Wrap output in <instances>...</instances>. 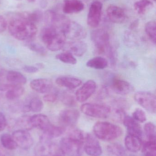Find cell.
Wrapping results in <instances>:
<instances>
[{
  "label": "cell",
  "mask_w": 156,
  "mask_h": 156,
  "mask_svg": "<svg viewBox=\"0 0 156 156\" xmlns=\"http://www.w3.org/2000/svg\"><path fill=\"white\" fill-rule=\"evenodd\" d=\"M8 30L12 36L20 41L30 40L34 37L37 32L35 24L18 14L11 20Z\"/></svg>",
  "instance_id": "obj_1"
},
{
  "label": "cell",
  "mask_w": 156,
  "mask_h": 156,
  "mask_svg": "<svg viewBox=\"0 0 156 156\" xmlns=\"http://www.w3.org/2000/svg\"><path fill=\"white\" fill-rule=\"evenodd\" d=\"M91 38L96 48L97 52L105 55L114 65L116 61L115 52L111 43L110 36L106 30L98 29L93 30L91 34Z\"/></svg>",
  "instance_id": "obj_2"
},
{
  "label": "cell",
  "mask_w": 156,
  "mask_h": 156,
  "mask_svg": "<svg viewBox=\"0 0 156 156\" xmlns=\"http://www.w3.org/2000/svg\"><path fill=\"white\" fill-rule=\"evenodd\" d=\"M41 37L47 48L51 51H57L62 49L67 39L61 30L49 25L42 30Z\"/></svg>",
  "instance_id": "obj_3"
},
{
  "label": "cell",
  "mask_w": 156,
  "mask_h": 156,
  "mask_svg": "<svg viewBox=\"0 0 156 156\" xmlns=\"http://www.w3.org/2000/svg\"><path fill=\"white\" fill-rule=\"evenodd\" d=\"M93 133L97 138L105 141H111L121 136L122 129L121 127L108 122L96 123L93 127Z\"/></svg>",
  "instance_id": "obj_4"
},
{
  "label": "cell",
  "mask_w": 156,
  "mask_h": 156,
  "mask_svg": "<svg viewBox=\"0 0 156 156\" xmlns=\"http://www.w3.org/2000/svg\"><path fill=\"white\" fill-rule=\"evenodd\" d=\"M66 38L73 41L81 40L85 38L87 32L81 25L74 21L68 20L61 29Z\"/></svg>",
  "instance_id": "obj_5"
},
{
  "label": "cell",
  "mask_w": 156,
  "mask_h": 156,
  "mask_svg": "<svg viewBox=\"0 0 156 156\" xmlns=\"http://www.w3.org/2000/svg\"><path fill=\"white\" fill-rule=\"evenodd\" d=\"M81 110L86 115L94 118H106L111 114V109L109 106L99 104H84L82 105Z\"/></svg>",
  "instance_id": "obj_6"
},
{
  "label": "cell",
  "mask_w": 156,
  "mask_h": 156,
  "mask_svg": "<svg viewBox=\"0 0 156 156\" xmlns=\"http://www.w3.org/2000/svg\"><path fill=\"white\" fill-rule=\"evenodd\" d=\"M35 154L36 156H65L60 146L41 137L36 148Z\"/></svg>",
  "instance_id": "obj_7"
},
{
  "label": "cell",
  "mask_w": 156,
  "mask_h": 156,
  "mask_svg": "<svg viewBox=\"0 0 156 156\" xmlns=\"http://www.w3.org/2000/svg\"><path fill=\"white\" fill-rule=\"evenodd\" d=\"M29 123L31 128H36L41 130L43 132L42 135L46 137L52 134L55 127L46 115L41 114L29 117Z\"/></svg>",
  "instance_id": "obj_8"
},
{
  "label": "cell",
  "mask_w": 156,
  "mask_h": 156,
  "mask_svg": "<svg viewBox=\"0 0 156 156\" xmlns=\"http://www.w3.org/2000/svg\"><path fill=\"white\" fill-rule=\"evenodd\" d=\"M60 147L65 155L69 156H80L84 151L82 142L67 136L61 139Z\"/></svg>",
  "instance_id": "obj_9"
},
{
  "label": "cell",
  "mask_w": 156,
  "mask_h": 156,
  "mask_svg": "<svg viewBox=\"0 0 156 156\" xmlns=\"http://www.w3.org/2000/svg\"><path fill=\"white\" fill-rule=\"evenodd\" d=\"M136 101L147 112L155 113L156 99L155 95L147 91L137 92L134 95Z\"/></svg>",
  "instance_id": "obj_10"
},
{
  "label": "cell",
  "mask_w": 156,
  "mask_h": 156,
  "mask_svg": "<svg viewBox=\"0 0 156 156\" xmlns=\"http://www.w3.org/2000/svg\"><path fill=\"white\" fill-rule=\"evenodd\" d=\"M103 4L100 1L95 0L91 4L89 8L87 23L88 25L92 28L99 26L101 20Z\"/></svg>",
  "instance_id": "obj_11"
},
{
  "label": "cell",
  "mask_w": 156,
  "mask_h": 156,
  "mask_svg": "<svg viewBox=\"0 0 156 156\" xmlns=\"http://www.w3.org/2000/svg\"><path fill=\"white\" fill-rule=\"evenodd\" d=\"M17 147L22 149H27L31 148L34 144V139L29 132L24 129L16 130L12 135Z\"/></svg>",
  "instance_id": "obj_12"
},
{
  "label": "cell",
  "mask_w": 156,
  "mask_h": 156,
  "mask_svg": "<svg viewBox=\"0 0 156 156\" xmlns=\"http://www.w3.org/2000/svg\"><path fill=\"white\" fill-rule=\"evenodd\" d=\"M83 150L90 156H100L102 154V149L96 137L86 134L83 142Z\"/></svg>",
  "instance_id": "obj_13"
},
{
  "label": "cell",
  "mask_w": 156,
  "mask_h": 156,
  "mask_svg": "<svg viewBox=\"0 0 156 156\" xmlns=\"http://www.w3.org/2000/svg\"><path fill=\"white\" fill-rule=\"evenodd\" d=\"M97 88L96 83L92 80L85 82L76 93V100L80 102H83L90 98L95 93Z\"/></svg>",
  "instance_id": "obj_14"
},
{
  "label": "cell",
  "mask_w": 156,
  "mask_h": 156,
  "mask_svg": "<svg viewBox=\"0 0 156 156\" xmlns=\"http://www.w3.org/2000/svg\"><path fill=\"white\" fill-rule=\"evenodd\" d=\"M79 116V112L78 110L67 109L60 112L59 121L64 126L73 127L78 122Z\"/></svg>",
  "instance_id": "obj_15"
},
{
  "label": "cell",
  "mask_w": 156,
  "mask_h": 156,
  "mask_svg": "<svg viewBox=\"0 0 156 156\" xmlns=\"http://www.w3.org/2000/svg\"><path fill=\"white\" fill-rule=\"evenodd\" d=\"M111 88L115 93L121 95L129 94L134 90L133 87L130 83L117 78L112 79Z\"/></svg>",
  "instance_id": "obj_16"
},
{
  "label": "cell",
  "mask_w": 156,
  "mask_h": 156,
  "mask_svg": "<svg viewBox=\"0 0 156 156\" xmlns=\"http://www.w3.org/2000/svg\"><path fill=\"white\" fill-rule=\"evenodd\" d=\"M106 13L110 21L115 23H122L126 19V15L123 9L114 5L107 7Z\"/></svg>",
  "instance_id": "obj_17"
},
{
  "label": "cell",
  "mask_w": 156,
  "mask_h": 156,
  "mask_svg": "<svg viewBox=\"0 0 156 156\" xmlns=\"http://www.w3.org/2000/svg\"><path fill=\"white\" fill-rule=\"evenodd\" d=\"M45 19L49 26L54 27L61 30L63 25L69 20L65 16L48 10L45 13Z\"/></svg>",
  "instance_id": "obj_18"
},
{
  "label": "cell",
  "mask_w": 156,
  "mask_h": 156,
  "mask_svg": "<svg viewBox=\"0 0 156 156\" xmlns=\"http://www.w3.org/2000/svg\"><path fill=\"white\" fill-rule=\"evenodd\" d=\"M87 44L83 41L77 40L66 43L63 47L64 51L71 53L78 57L83 56L87 50Z\"/></svg>",
  "instance_id": "obj_19"
},
{
  "label": "cell",
  "mask_w": 156,
  "mask_h": 156,
  "mask_svg": "<svg viewBox=\"0 0 156 156\" xmlns=\"http://www.w3.org/2000/svg\"><path fill=\"white\" fill-rule=\"evenodd\" d=\"M0 90L6 91L5 96L9 100H14L23 95L24 89L22 86L11 84H3L0 85Z\"/></svg>",
  "instance_id": "obj_20"
},
{
  "label": "cell",
  "mask_w": 156,
  "mask_h": 156,
  "mask_svg": "<svg viewBox=\"0 0 156 156\" xmlns=\"http://www.w3.org/2000/svg\"><path fill=\"white\" fill-rule=\"evenodd\" d=\"M123 122L127 129L128 135L135 136L142 138L143 130L140 125L133 117L125 115L123 120Z\"/></svg>",
  "instance_id": "obj_21"
},
{
  "label": "cell",
  "mask_w": 156,
  "mask_h": 156,
  "mask_svg": "<svg viewBox=\"0 0 156 156\" xmlns=\"http://www.w3.org/2000/svg\"><path fill=\"white\" fill-rule=\"evenodd\" d=\"M32 90L40 94L49 93L53 88L52 82L47 79L39 78L33 80L30 83Z\"/></svg>",
  "instance_id": "obj_22"
},
{
  "label": "cell",
  "mask_w": 156,
  "mask_h": 156,
  "mask_svg": "<svg viewBox=\"0 0 156 156\" xmlns=\"http://www.w3.org/2000/svg\"><path fill=\"white\" fill-rule=\"evenodd\" d=\"M84 4L80 0H64L63 11L66 14L78 13L83 11Z\"/></svg>",
  "instance_id": "obj_23"
},
{
  "label": "cell",
  "mask_w": 156,
  "mask_h": 156,
  "mask_svg": "<svg viewBox=\"0 0 156 156\" xmlns=\"http://www.w3.org/2000/svg\"><path fill=\"white\" fill-rule=\"evenodd\" d=\"M125 147L129 152L137 153L141 150L142 146L141 137L128 135L125 139Z\"/></svg>",
  "instance_id": "obj_24"
},
{
  "label": "cell",
  "mask_w": 156,
  "mask_h": 156,
  "mask_svg": "<svg viewBox=\"0 0 156 156\" xmlns=\"http://www.w3.org/2000/svg\"><path fill=\"white\" fill-rule=\"evenodd\" d=\"M57 84L69 89H74L80 86L82 81L80 79L71 76H61L57 78Z\"/></svg>",
  "instance_id": "obj_25"
},
{
  "label": "cell",
  "mask_w": 156,
  "mask_h": 156,
  "mask_svg": "<svg viewBox=\"0 0 156 156\" xmlns=\"http://www.w3.org/2000/svg\"><path fill=\"white\" fill-rule=\"evenodd\" d=\"M6 79L11 84L22 86L27 83V79L22 73L17 71H8L6 74Z\"/></svg>",
  "instance_id": "obj_26"
},
{
  "label": "cell",
  "mask_w": 156,
  "mask_h": 156,
  "mask_svg": "<svg viewBox=\"0 0 156 156\" xmlns=\"http://www.w3.org/2000/svg\"><path fill=\"white\" fill-rule=\"evenodd\" d=\"M86 65L91 68L103 69L108 66V62L104 58L97 56L89 59L86 63Z\"/></svg>",
  "instance_id": "obj_27"
},
{
  "label": "cell",
  "mask_w": 156,
  "mask_h": 156,
  "mask_svg": "<svg viewBox=\"0 0 156 156\" xmlns=\"http://www.w3.org/2000/svg\"><path fill=\"white\" fill-rule=\"evenodd\" d=\"M107 152L109 156H126L124 147L118 143H113L107 147Z\"/></svg>",
  "instance_id": "obj_28"
},
{
  "label": "cell",
  "mask_w": 156,
  "mask_h": 156,
  "mask_svg": "<svg viewBox=\"0 0 156 156\" xmlns=\"http://www.w3.org/2000/svg\"><path fill=\"white\" fill-rule=\"evenodd\" d=\"M0 141L2 146L5 149L13 150L16 149L17 145L12 135L8 133L3 134L1 136Z\"/></svg>",
  "instance_id": "obj_29"
},
{
  "label": "cell",
  "mask_w": 156,
  "mask_h": 156,
  "mask_svg": "<svg viewBox=\"0 0 156 156\" xmlns=\"http://www.w3.org/2000/svg\"><path fill=\"white\" fill-rule=\"evenodd\" d=\"M19 15L34 24L40 22L42 20L43 16V13L39 10H35L32 12H24L19 14Z\"/></svg>",
  "instance_id": "obj_30"
},
{
  "label": "cell",
  "mask_w": 156,
  "mask_h": 156,
  "mask_svg": "<svg viewBox=\"0 0 156 156\" xmlns=\"http://www.w3.org/2000/svg\"><path fill=\"white\" fill-rule=\"evenodd\" d=\"M153 6V3L150 0H139L134 5L135 10L137 13L143 15Z\"/></svg>",
  "instance_id": "obj_31"
},
{
  "label": "cell",
  "mask_w": 156,
  "mask_h": 156,
  "mask_svg": "<svg viewBox=\"0 0 156 156\" xmlns=\"http://www.w3.org/2000/svg\"><path fill=\"white\" fill-rule=\"evenodd\" d=\"M143 153L144 156H156V141H146L143 146Z\"/></svg>",
  "instance_id": "obj_32"
},
{
  "label": "cell",
  "mask_w": 156,
  "mask_h": 156,
  "mask_svg": "<svg viewBox=\"0 0 156 156\" xmlns=\"http://www.w3.org/2000/svg\"><path fill=\"white\" fill-rule=\"evenodd\" d=\"M56 58L66 64L75 65L77 63V59L71 53L67 51H65L63 53H60L57 55L56 56Z\"/></svg>",
  "instance_id": "obj_33"
},
{
  "label": "cell",
  "mask_w": 156,
  "mask_h": 156,
  "mask_svg": "<svg viewBox=\"0 0 156 156\" xmlns=\"http://www.w3.org/2000/svg\"><path fill=\"white\" fill-rule=\"evenodd\" d=\"M144 131L148 141H156V126L153 123H147L144 126Z\"/></svg>",
  "instance_id": "obj_34"
},
{
  "label": "cell",
  "mask_w": 156,
  "mask_h": 156,
  "mask_svg": "<svg viewBox=\"0 0 156 156\" xmlns=\"http://www.w3.org/2000/svg\"><path fill=\"white\" fill-rule=\"evenodd\" d=\"M145 32L150 40L154 44L156 41V24L155 21H150L145 25Z\"/></svg>",
  "instance_id": "obj_35"
},
{
  "label": "cell",
  "mask_w": 156,
  "mask_h": 156,
  "mask_svg": "<svg viewBox=\"0 0 156 156\" xmlns=\"http://www.w3.org/2000/svg\"><path fill=\"white\" fill-rule=\"evenodd\" d=\"M28 105L30 111L34 112H41L44 107V104L42 100L37 97H34L31 99Z\"/></svg>",
  "instance_id": "obj_36"
},
{
  "label": "cell",
  "mask_w": 156,
  "mask_h": 156,
  "mask_svg": "<svg viewBox=\"0 0 156 156\" xmlns=\"http://www.w3.org/2000/svg\"><path fill=\"white\" fill-rule=\"evenodd\" d=\"M61 100L62 102L69 106H73L76 104V98L70 94L64 93L61 95Z\"/></svg>",
  "instance_id": "obj_37"
},
{
  "label": "cell",
  "mask_w": 156,
  "mask_h": 156,
  "mask_svg": "<svg viewBox=\"0 0 156 156\" xmlns=\"http://www.w3.org/2000/svg\"><path fill=\"white\" fill-rule=\"evenodd\" d=\"M27 45L30 50L41 55H45L46 54L47 51L45 48L38 43H30Z\"/></svg>",
  "instance_id": "obj_38"
},
{
  "label": "cell",
  "mask_w": 156,
  "mask_h": 156,
  "mask_svg": "<svg viewBox=\"0 0 156 156\" xmlns=\"http://www.w3.org/2000/svg\"><path fill=\"white\" fill-rule=\"evenodd\" d=\"M132 117L137 122L141 123L144 122L147 120L145 112L140 108H137L135 110L132 114Z\"/></svg>",
  "instance_id": "obj_39"
},
{
  "label": "cell",
  "mask_w": 156,
  "mask_h": 156,
  "mask_svg": "<svg viewBox=\"0 0 156 156\" xmlns=\"http://www.w3.org/2000/svg\"><path fill=\"white\" fill-rule=\"evenodd\" d=\"M40 67H41V65H37V66H26L24 67L23 69L25 72L31 74L38 72Z\"/></svg>",
  "instance_id": "obj_40"
},
{
  "label": "cell",
  "mask_w": 156,
  "mask_h": 156,
  "mask_svg": "<svg viewBox=\"0 0 156 156\" xmlns=\"http://www.w3.org/2000/svg\"><path fill=\"white\" fill-rule=\"evenodd\" d=\"M43 99L47 102L54 103L57 99V95L54 93L48 94L44 96Z\"/></svg>",
  "instance_id": "obj_41"
},
{
  "label": "cell",
  "mask_w": 156,
  "mask_h": 156,
  "mask_svg": "<svg viewBox=\"0 0 156 156\" xmlns=\"http://www.w3.org/2000/svg\"><path fill=\"white\" fill-rule=\"evenodd\" d=\"M7 124V121L4 115L0 112V132L4 130Z\"/></svg>",
  "instance_id": "obj_42"
},
{
  "label": "cell",
  "mask_w": 156,
  "mask_h": 156,
  "mask_svg": "<svg viewBox=\"0 0 156 156\" xmlns=\"http://www.w3.org/2000/svg\"><path fill=\"white\" fill-rule=\"evenodd\" d=\"M7 23L5 19L0 16V33L4 32L7 28Z\"/></svg>",
  "instance_id": "obj_43"
},
{
  "label": "cell",
  "mask_w": 156,
  "mask_h": 156,
  "mask_svg": "<svg viewBox=\"0 0 156 156\" xmlns=\"http://www.w3.org/2000/svg\"><path fill=\"white\" fill-rule=\"evenodd\" d=\"M138 25V21H137H137H134V22L132 23V24L131 25V28H132V29H134V28L136 27Z\"/></svg>",
  "instance_id": "obj_44"
},
{
  "label": "cell",
  "mask_w": 156,
  "mask_h": 156,
  "mask_svg": "<svg viewBox=\"0 0 156 156\" xmlns=\"http://www.w3.org/2000/svg\"><path fill=\"white\" fill-rule=\"evenodd\" d=\"M29 2L33 3L35 2L36 0H27Z\"/></svg>",
  "instance_id": "obj_45"
},
{
  "label": "cell",
  "mask_w": 156,
  "mask_h": 156,
  "mask_svg": "<svg viewBox=\"0 0 156 156\" xmlns=\"http://www.w3.org/2000/svg\"><path fill=\"white\" fill-rule=\"evenodd\" d=\"M152 1H154V2H155L156 0H152Z\"/></svg>",
  "instance_id": "obj_46"
}]
</instances>
